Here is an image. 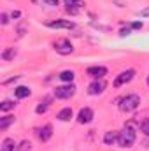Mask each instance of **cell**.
Returning <instances> with one entry per match:
<instances>
[{
	"label": "cell",
	"instance_id": "cell-1",
	"mask_svg": "<svg viewBox=\"0 0 149 151\" xmlns=\"http://www.w3.org/2000/svg\"><path fill=\"white\" fill-rule=\"evenodd\" d=\"M133 142H135V130H133L132 125H126V127L119 132L117 144H119L121 148H130Z\"/></svg>",
	"mask_w": 149,
	"mask_h": 151
},
{
	"label": "cell",
	"instance_id": "cell-2",
	"mask_svg": "<svg viewBox=\"0 0 149 151\" xmlns=\"http://www.w3.org/2000/svg\"><path fill=\"white\" fill-rule=\"evenodd\" d=\"M140 106V97L139 95H126V97H123L121 100H119V109L123 111V113H132V111H135L137 107Z\"/></svg>",
	"mask_w": 149,
	"mask_h": 151
},
{
	"label": "cell",
	"instance_id": "cell-3",
	"mask_svg": "<svg viewBox=\"0 0 149 151\" xmlns=\"http://www.w3.org/2000/svg\"><path fill=\"white\" fill-rule=\"evenodd\" d=\"M54 49H56V53H60V55H70V53H74V47H72V44H70V40L69 39H58L54 44Z\"/></svg>",
	"mask_w": 149,
	"mask_h": 151
},
{
	"label": "cell",
	"instance_id": "cell-4",
	"mask_svg": "<svg viewBox=\"0 0 149 151\" xmlns=\"http://www.w3.org/2000/svg\"><path fill=\"white\" fill-rule=\"evenodd\" d=\"M133 76H135V70H133V69L123 70L121 74H119L117 77H116V79H114V88H119V86H123V84L130 83V81L133 79Z\"/></svg>",
	"mask_w": 149,
	"mask_h": 151
},
{
	"label": "cell",
	"instance_id": "cell-5",
	"mask_svg": "<svg viewBox=\"0 0 149 151\" xmlns=\"http://www.w3.org/2000/svg\"><path fill=\"white\" fill-rule=\"evenodd\" d=\"M75 93V86L74 84H65V86H58L54 90V97L56 99H70Z\"/></svg>",
	"mask_w": 149,
	"mask_h": 151
},
{
	"label": "cell",
	"instance_id": "cell-6",
	"mask_svg": "<svg viewBox=\"0 0 149 151\" xmlns=\"http://www.w3.org/2000/svg\"><path fill=\"white\" fill-rule=\"evenodd\" d=\"M105 81L104 79H97V81H93L90 86H88V93L90 95H100L104 90H105Z\"/></svg>",
	"mask_w": 149,
	"mask_h": 151
},
{
	"label": "cell",
	"instance_id": "cell-7",
	"mask_svg": "<svg viewBox=\"0 0 149 151\" xmlns=\"http://www.w3.org/2000/svg\"><path fill=\"white\" fill-rule=\"evenodd\" d=\"M93 119V111L90 109V107H84V109H81L79 114H77V121L81 123V125H86V123H90Z\"/></svg>",
	"mask_w": 149,
	"mask_h": 151
},
{
	"label": "cell",
	"instance_id": "cell-8",
	"mask_svg": "<svg viewBox=\"0 0 149 151\" xmlns=\"http://www.w3.org/2000/svg\"><path fill=\"white\" fill-rule=\"evenodd\" d=\"M51 135H53V127L47 123V125H44L42 128H39L37 132V137L42 141V142H46V141H49L51 139Z\"/></svg>",
	"mask_w": 149,
	"mask_h": 151
},
{
	"label": "cell",
	"instance_id": "cell-9",
	"mask_svg": "<svg viewBox=\"0 0 149 151\" xmlns=\"http://www.w3.org/2000/svg\"><path fill=\"white\" fill-rule=\"evenodd\" d=\"M86 74L91 76V77H95V79H102L104 76L107 74V69L105 67H88V70H86Z\"/></svg>",
	"mask_w": 149,
	"mask_h": 151
},
{
	"label": "cell",
	"instance_id": "cell-10",
	"mask_svg": "<svg viewBox=\"0 0 149 151\" xmlns=\"http://www.w3.org/2000/svg\"><path fill=\"white\" fill-rule=\"evenodd\" d=\"M49 28H74V23L72 21H65V19H56V21H49L47 23Z\"/></svg>",
	"mask_w": 149,
	"mask_h": 151
},
{
	"label": "cell",
	"instance_id": "cell-11",
	"mask_svg": "<svg viewBox=\"0 0 149 151\" xmlns=\"http://www.w3.org/2000/svg\"><path fill=\"white\" fill-rule=\"evenodd\" d=\"M65 5H67V11L72 12V14H77V9L82 7L84 4L81 0H65Z\"/></svg>",
	"mask_w": 149,
	"mask_h": 151
},
{
	"label": "cell",
	"instance_id": "cell-12",
	"mask_svg": "<svg viewBox=\"0 0 149 151\" xmlns=\"http://www.w3.org/2000/svg\"><path fill=\"white\" fill-rule=\"evenodd\" d=\"M30 88L28 86H18L16 90H14V95L18 97V99H27V97H30Z\"/></svg>",
	"mask_w": 149,
	"mask_h": 151
},
{
	"label": "cell",
	"instance_id": "cell-13",
	"mask_svg": "<svg viewBox=\"0 0 149 151\" xmlns=\"http://www.w3.org/2000/svg\"><path fill=\"white\" fill-rule=\"evenodd\" d=\"M117 137H119V132H105L104 142L111 146V144H114V142H117Z\"/></svg>",
	"mask_w": 149,
	"mask_h": 151
},
{
	"label": "cell",
	"instance_id": "cell-14",
	"mask_svg": "<svg viewBox=\"0 0 149 151\" xmlns=\"http://www.w3.org/2000/svg\"><path fill=\"white\" fill-rule=\"evenodd\" d=\"M14 150H16V142H14V139L5 137V139L2 141V151H14Z\"/></svg>",
	"mask_w": 149,
	"mask_h": 151
},
{
	"label": "cell",
	"instance_id": "cell-15",
	"mask_svg": "<svg viewBox=\"0 0 149 151\" xmlns=\"http://www.w3.org/2000/svg\"><path fill=\"white\" fill-rule=\"evenodd\" d=\"M60 121H69L70 118H72V109L70 107H65V109H62L60 113H58V116H56Z\"/></svg>",
	"mask_w": 149,
	"mask_h": 151
},
{
	"label": "cell",
	"instance_id": "cell-16",
	"mask_svg": "<svg viewBox=\"0 0 149 151\" xmlns=\"http://www.w3.org/2000/svg\"><path fill=\"white\" fill-rule=\"evenodd\" d=\"M14 56H16V49L14 47H9V49H4L2 51V60H5V62L12 60Z\"/></svg>",
	"mask_w": 149,
	"mask_h": 151
},
{
	"label": "cell",
	"instance_id": "cell-17",
	"mask_svg": "<svg viewBox=\"0 0 149 151\" xmlns=\"http://www.w3.org/2000/svg\"><path fill=\"white\" fill-rule=\"evenodd\" d=\"M11 123H14V116H4V118H0V130H5Z\"/></svg>",
	"mask_w": 149,
	"mask_h": 151
},
{
	"label": "cell",
	"instance_id": "cell-18",
	"mask_svg": "<svg viewBox=\"0 0 149 151\" xmlns=\"http://www.w3.org/2000/svg\"><path fill=\"white\" fill-rule=\"evenodd\" d=\"M49 102H51V97H46V99H44V102H40V104H39L35 111H37L39 114L46 113V111H47V107H49Z\"/></svg>",
	"mask_w": 149,
	"mask_h": 151
},
{
	"label": "cell",
	"instance_id": "cell-19",
	"mask_svg": "<svg viewBox=\"0 0 149 151\" xmlns=\"http://www.w3.org/2000/svg\"><path fill=\"white\" fill-rule=\"evenodd\" d=\"M74 72H72V70H63V72H62V74H60V79H62V81H65V83H72V81H74Z\"/></svg>",
	"mask_w": 149,
	"mask_h": 151
},
{
	"label": "cell",
	"instance_id": "cell-20",
	"mask_svg": "<svg viewBox=\"0 0 149 151\" xmlns=\"http://www.w3.org/2000/svg\"><path fill=\"white\" fill-rule=\"evenodd\" d=\"M14 106H16V104L11 102V100H4V102L0 104V111H2V113H7V111H11Z\"/></svg>",
	"mask_w": 149,
	"mask_h": 151
},
{
	"label": "cell",
	"instance_id": "cell-21",
	"mask_svg": "<svg viewBox=\"0 0 149 151\" xmlns=\"http://www.w3.org/2000/svg\"><path fill=\"white\" fill-rule=\"evenodd\" d=\"M139 125H140V132H144V134L149 137V119H148V118H146V119H142Z\"/></svg>",
	"mask_w": 149,
	"mask_h": 151
},
{
	"label": "cell",
	"instance_id": "cell-22",
	"mask_svg": "<svg viewBox=\"0 0 149 151\" xmlns=\"http://www.w3.org/2000/svg\"><path fill=\"white\" fill-rule=\"evenodd\" d=\"M30 146H32V144H30L28 141H23V142L19 144V148H18V151H28V150H30Z\"/></svg>",
	"mask_w": 149,
	"mask_h": 151
},
{
	"label": "cell",
	"instance_id": "cell-23",
	"mask_svg": "<svg viewBox=\"0 0 149 151\" xmlns=\"http://www.w3.org/2000/svg\"><path fill=\"white\" fill-rule=\"evenodd\" d=\"M130 28H132V27H126V28H123V30L119 32V35H123V37H125V35H128V34H130Z\"/></svg>",
	"mask_w": 149,
	"mask_h": 151
},
{
	"label": "cell",
	"instance_id": "cell-24",
	"mask_svg": "<svg viewBox=\"0 0 149 151\" xmlns=\"http://www.w3.org/2000/svg\"><path fill=\"white\" fill-rule=\"evenodd\" d=\"M44 2H46L47 5H51V7H56V5H58V0H44Z\"/></svg>",
	"mask_w": 149,
	"mask_h": 151
},
{
	"label": "cell",
	"instance_id": "cell-25",
	"mask_svg": "<svg viewBox=\"0 0 149 151\" xmlns=\"http://www.w3.org/2000/svg\"><path fill=\"white\" fill-rule=\"evenodd\" d=\"M18 35H19V37L25 35V25H19V28H18Z\"/></svg>",
	"mask_w": 149,
	"mask_h": 151
},
{
	"label": "cell",
	"instance_id": "cell-26",
	"mask_svg": "<svg viewBox=\"0 0 149 151\" xmlns=\"http://www.w3.org/2000/svg\"><path fill=\"white\" fill-rule=\"evenodd\" d=\"M132 28H135V30L137 28H142V23L140 21H135V23H132Z\"/></svg>",
	"mask_w": 149,
	"mask_h": 151
},
{
	"label": "cell",
	"instance_id": "cell-27",
	"mask_svg": "<svg viewBox=\"0 0 149 151\" xmlns=\"http://www.w3.org/2000/svg\"><path fill=\"white\" fill-rule=\"evenodd\" d=\"M139 16H149V9H142V11H139Z\"/></svg>",
	"mask_w": 149,
	"mask_h": 151
},
{
	"label": "cell",
	"instance_id": "cell-28",
	"mask_svg": "<svg viewBox=\"0 0 149 151\" xmlns=\"http://www.w3.org/2000/svg\"><path fill=\"white\" fill-rule=\"evenodd\" d=\"M9 23V18H7V14H2V25H7Z\"/></svg>",
	"mask_w": 149,
	"mask_h": 151
},
{
	"label": "cell",
	"instance_id": "cell-29",
	"mask_svg": "<svg viewBox=\"0 0 149 151\" xmlns=\"http://www.w3.org/2000/svg\"><path fill=\"white\" fill-rule=\"evenodd\" d=\"M19 16H21V14H19L18 11H14V12H12V18H19Z\"/></svg>",
	"mask_w": 149,
	"mask_h": 151
},
{
	"label": "cell",
	"instance_id": "cell-30",
	"mask_svg": "<svg viewBox=\"0 0 149 151\" xmlns=\"http://www.w3.org/2000/svg\"><path fill=\"white\" fill-rule=\"evenodd\" d=\"M146 83H148V86H149V76H148V79H146Z\"/></svg>",
	"mask_w": 149,
	"mask_h": 151
}]
</instances>
